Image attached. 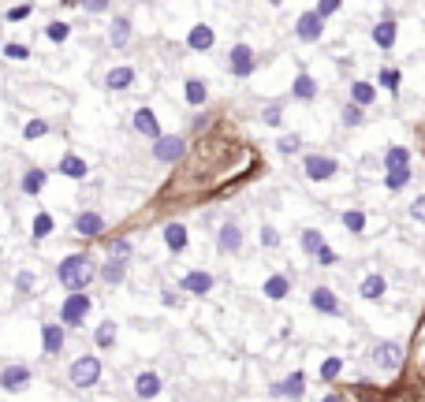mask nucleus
<instances>
[{"mask_svg":"<svg viewBox=\"0 0 425 402\" xmlns=\"http://www.w3.org/2000/svg\"><path fill=\"white\" fill-rule=\"evenodd\" d=\"M15 287L23 291V295H30V291H34V272H19L15 276Z\"/></svg>","mask_w":425,"mask_h":402,"instance_id":"a18cd8bd","label":"nucleus"},{"mask_svg":"<svg viewBox=\"0 0 425 402\" xmlns=\"http://www.w3.org/2000/svg\"><path fill=\"white\" fill-rule=\"evenodd\" d=\"M165 246L172 249V254L187 249V227H183V224H168L165 227Z\"/></svg>","mask_w":425,"mask_h":402,"instance_id":"aec40b11","label":"nucleus"},{"mask_svg":"<svg viewBox=\"0 0 425 402\" xmlns=\"http://www.w3.org/2000/svg\"><path fill=\"white\" fill-rule=\"evenodd\" d=\"M4 52H8V60H27V56H30V49H27V45H19V41H8Z\"/></svg>","mask_w":425,"mask_h":402,"instance_id":"a19ab883","label":"nucleus"},{"mask_svg":"<svg viewBox=\"0 0 425 402\" xmlns=\"http://www.w3.org/2000/svg\"><path fill=\"white\" fill-rule=\"evenodd\" d=\"M380 86H385V90H392V93H399V82H403V71L399 68H380Z\"/></svg>","mask_w":425,"mask_h":402,"instance_id":"7c9ffc66","label":"nucleus"},{"mask_svg":"<svg viewBox=\"0 0 425 402\" xmlns=\"http://www.w3.org/2000/svg\"><path fill=\"white\" fill-rule=\"evenodd\" d=\"M288 291H291V279H288V276H269V279H265V295H269V298L280 302V298H288Z\"/></svg>","mask_w":425,"mask_h":402,"instance_id":"b1692460","label":"nucleus"},{"mask_svg":"<svg viewBox=\"0 0 425 402\" xmlns=\"http://www.w3.org/2000/svg\"><path fill=\"white\" fill-rule=\"evenodd\" d=\"M135 130L146 138H161V127H157V116L149 112V108H138L135 112Z\"/></svg>","mask_w":425,"mask_h":402,"instance_id":"2eb2a0df","label":"nucleus"},{"mask_svg":"<svg viewBox=\"0 0 425 402\" xmlns=\"http://www.w3.org/2000/svg\"><path fill=\"white\" fill-rule=\"evenodd\" d=\"M86 313H90V295H86V291H71L60 306V320L68 324V328H79L86 320Z\"/></svg>","mask_w":425,"mask_h":402,"instance_id":"f03ea898","label":"nucleus"},{"mask_svg":"<svg viewBox=\"0 0 425 402\" xmlns=\"http://www.w3.org/2000/svg\"><path fill=\"white\" fill-rule=\"evenodd\" d=\"M321 246H325V238H321V231H313V227H310V231H302V249H306L310 257L318 254Z\"/></svg>","mask_w":425,"mask_h":402,"instance_id":"f704fd0d","label":"nucleus"},{"mask_svg":"<svg viewBox=\"0 0 425 402\" xmlns=\"http://www.w3.org/2000/svg\"><path fill=\"white\" fill-rule=\"evenodd\" d=\"M45 38L49 41H64V38H68V23H49L45 26Z\"/></svg>","mask_w":425,"mask_h":402,"instance_id":"37998d69","label":"nucleus"},{"mask_svg":"<svg viewBox=\"0 0 425 402\" xmlns=\"http://www.w3.org/2000/svg\"><path fill=\"white\" fill-rule=\"evenodd\" d=\"M299 146H302V138H295V134L280 138V153H299Z\"/></svg>","mask_w":425,"mask_h":402,"instance_id":"de8ad7c7","label":"nucleus"},{"mask_svg":"<svg viewBox=\"0 0 425 402\" xmlns=\"http://www.w3.org/2000/svg\"><path fill=\"white\" fill-rule=\"evenodd\" d=\"M205 97H209V90H205V82H198V79H187V101L198 108V105H205Z\"/></svg>","mask_w":425,"mask_h":402,"instance_id":"2f4dec72","label":"nucleus"},{"mask_svg":"<svg viewBox=\"0 0 425 402\" xmlns=\"http://www.w3.org/2000/svg\"><path fill=\"white\" fill-rule=\"evenodd\" d=\"M101 276H105V284H124V257H108Z\"/></svg>","mask_w":425,"mask_h":402,"instance_id":"c85d7f7f","label":"nucleus"},{"mask_svg":"<svg viewBox=\"0 0 425 402\" xmlns=\"http://www.w3.org/2000/svg\"><path fill=\"white\" fill-rule=\"evenodd\" d=\"M41 187H45V171H41V168L27 171V179H23V190H27V194H38Z\"/></svg>","mask_w":425,"mask_h":402,"instance_id":"72a5a7b5","label":"nucleus"},{"mask_svg":"<svg viewBox=\"0 0 425 402\" xmlns=\"http://www.w3.org/2000/svg\"><path fill=\"white\" fill-rule=\"evenodd\" d=\"M343 373V357H325V365H321V380H336Z\"/></svg>","mask_w":425,"mask_h":402,"instance_id":"e433bc0d","label":"nucleus"},{"mask_svg":"<svg viewBox=\"0 0 425 402\" xmlns=\"http://www.w3.org/2000/svg\"><path fill=\"white\" fill-rule=\"evenodd\" d=\"M64 328H68V324H45V328H41V346H45V354L64 350Z\"/></svg>","mask_w":425,"mask_h":402,"instance_id":"9b49d317","label":"nucleus"},{"mask_svg":"<svg viewBox=\"0 0 425 402\" xmlns=\"http://www.w3.org/2000/svg\"><path fill=\"white\" fill-rule=\"evenodd\" d=\"M385 291H388V279L373 272V276H366V279H362L358 295H362V298H369V302H377V298H385Z\"/></svg>","mask_w":425,"mask_h":402,"instance_id":"dca6fc26","label":"nucleus"},{"mask_svg":"<svg viewBox=\"0 0 425 402\" xmlns=\"http://www.w3.org/2000/svg\"><path fill=\"white\" fill-rule=\"evenodd\" d=\"M295 34H299V41H321V34H325V15L318 12V8L306 12V15H299Z\"/></svg>","mask_w":425,"mask_h":402,"instance_id":"39448f33","label":"nucleus"},{"mask_svg":"<svg viewBox=\"0 0 425 402\" xmlns=\"http://www.w3.org/2000/svg\"><path fill=\"white\" fill-rule=\"evenodd\" d=\"M261 242H265V246H276V242H280V235L272 231V227H265V231H261Z\"/></svg>","mask_w":425,"mask_h":402,"instance_id":"3c124183","label":"nucleus"},{"mask_svg":"<svg viewBox=\"0 0 425 402\" xmlns=\"http://www.w3.org/2000/svg\"><path fill=\"white\" fill-rule=\"evenodd\" d=\"M310 306L318 309V313H325V317H340V313H343V309H340V298H336L329 287H318V291H313V295H310Z\"/></svg>","mask_w":425,"mask_h":402,"instance_id":"1a4fd4ad","label":"nucleus"},{"mask_svg":"<svg viewBox=\"0 0 425 402\" xmlns=\"http://www.w3.org/2000/svg\"><path fill=\"white\" fill-rule=\"evenodd\" d=\"M403 164H410V149H407V146H388V153H385V171H388V168H403Z\"/></svg>","mask_w":425,"mask_h":402,"instance_id":"393cba45","label":"nucleus"},{"mask_svg":"<svg viewBox=\"0 0 425 402\" xmlns=\"http://www.w3.org/2000/svg\"><path fill=\"white\" fill-rule=\"evenodd\" d=\"M313 261H318V265H325V268H329V265H336V261H340V257H336V249H332V246H321L318 254H313Z\"/></svg>","mask_w":425,"mask_h":402,"instance_id":"ea45409f","label":"nucleus"},{"mask_svg":"<svg viewBox=\"0 0 425 402\" xmlns=\"http://www.w3.org/2000/svg\"><path fill=\"white\" fill-rule=\"evenodd\" d=\"M373 365L388 369V373H396V369L403 365V346L399 343H377L373 346Z\"/></svg>","mask_w":425,"mask_h":402,"instance_id":"0eeeda50","label":"nucleus"},{"mask_svg":"<svg viewBox=\"0 0 425 402\" xmlns=\"http://www.w3.org/2000/svg\"><path fill=\"white\" fill-rule=\"evenodd\" d=\"M343 227H347L351 235H362V231H366V212H362V209H347V212H343Z\"/></svg>","mask_w":425,"mask_h":402,"instance_id":"c756f323","label":"nucleus"},{"mask_svg":"<svg viewBox=\"0 0 425 402\" xmlns=\"http://www.w3.org/2000/svg\"><path fill=\"white\" fill-rule=\"evenodd\" d=\"M60 171H64L68 179H82V176H86V160L75 157V153H68V157L60 160Z\"/></svg>","mask_w":425,"mask_h":402,"instance_id":"a878e982","label":"nucleus"},{"mask_svg":"<svg viewBox=\"0 0 425 402\" xmlns=\"http://www.w3.org/2000/svg\"><path fill=\"white\" fill-rule=\"evenodd\" d=\"M340 4H343V0H318V12H321L325 19H329V15L340 12Z\"/></svg>","mask_w":425,"mask_h":402,"instance_id":"49530a36","label":"nucleus"},{"mask_svg":"<svg viewBox=\"0 0 425 402\" xmlns=\"http://www.w3.org/2000/svg\"><path fill=\"white\" fill-rule=\"evenodd\" d=\"M27 15H30V4H23V8H12V12H8V23H23Z\"/></svg>","mask_w":425,"mask_h":402,"instance_id":"09e8293b","label":"nucleus"},{"mask_svg":"<svg viewBox=\"0 0 425 402\" xmlns=\"http://www.w3.org/2000/svg\"><path fill=\"white\" fill-rule=\"evenodd\" d=\"M216 246H221L224 254H235V249L243 246V231H239L235 224H224V227H221V235H216Z\"/></svg>","mask_w":425,"mask_h":402,"instance_id":"4468645a","label":"nucleus"},{"mask_svg":"<svg viewBox=\"0 0 425 402\" xmlns=\"http://www.w3.org/2000/svg\"><path fill=\"white\" fill-rule=\"evenodd\" d=\"M396 34H399V23H396L392 15H385V19L373 26V45H377L380 52H388L392 45H396Z\"/></svg>","mask_w":425,"mask_h":402,"instance_id":"6e6552de","label":"nucleus"},{"mask_svg":"<svg viewBox=\"0 0 425 402\" xmlns=\"http://www.w3.org/2000/svg\"><path fill=\"white\" fill-rule=\"evenodd\" d=\"M291 93H295L299 101H313V97H318V82H313L310 75H299L295 86H291Z\"/></svg>","mask_w":425,"mask_h":402,"instance_id":"5701e85b","label":"nucleus"},{"mask_svg":"<svg viewBox=\"0 0 425 402\" xmlns=\"http://www.w3.org/2000/svg\"><path fill=\"white\" fill-rule=\"evenodd\" d=\"M410 220L425 224V194H422V198H414V201H410Z\"/></svg>","mask_w":425,"mask_h":402,"instance_id":"c03bdc74","label":"nucleus"},{"mask_svg":"<svg viewBox=\"0 0 425 402\" xmlns=\"http://www.w3.org/2000/svg\"><path fill=\"white\" fill-rule=\"evenodd\" d=\"M112 343H116V324L105 320L101 328H97V346H101V350H112Z\"/></svg>","mask_w":425,"mask_h":402,"instance_id":"473e14b6","label":"nucleus"},{"mask_svg":"<svg viewBox=\"0 0 425 402\" xmlns=\"http://www.w3.org/2000/svg\"><path fill=\"white\" fill-rule=\"evenodd\" d=\"M27 380H30V369L27 365H8L4 373H0V387L15 391V387H27Z\"/></svg>","mask_w":425,"mask_h":402,"instance_id":"f8f14e48","label":"nucleus"},{"mask_svg":"<svg viewBox=\"0 0 425 402\" xmlns=\"http://www.w3.org/2000/svg\"><path fill=\"white\" fill-rule=\"evenodd\" d=\"M187 45H191V49H198V52H205V49H213V30L198 23V26H194L191 34H187Z\"/></svg>","mask_w":425,"mask_h":402,"instance_id":"412c9836","label":"nucleus"},{"mask_svg":"<svg viewBox=\"0 0 425 402\" xmlns=\"http://www.w3.org/2000/svg\"><path fill=\"white\" fill-rule=\"evenodd\" d=\"M228 63H232L235 79H246V75L254 71V49H250V45H235L232 49V60H228Z\"/></svg>","mask_w":425,"mask_h":402,"instance_id":"9d476101","label":"nucleus"},{"mask_svg":"<svg viewBox=\"0 0 425 402\" xmlns=\"http://www.w3.org/2000/svg\"><path fill=\"white\" fill-rule=\"evenodd\" d=\"M276 395H291V399H299L302 391H306V380H302V373H291V380H283V384L272 387Z\"/></svg>","mask_w":425,"mask_h":402,"instance_id":"4be33fe9","label":"nucleus"},{"mask_svg":"<svg viewBox=\"0 0 425 402\" xmlns=\"http://www.w3.org/2000/svg\"><path fill=\"white\" fill-rule=\"evenodd\" d=\"M82 8H86V12H105L108 0H82Z\"/></svg>","mask_w":425,"mask_h":402,"instance_id":"8fccbe9b","label":"nucleus"},{"mask_svg":"<svg viewBox=\"0 0 425 402\" xmlns=\"http://www.w3.org/2000/svg\"><path fill=\"white\" fill-rule=\"evenodd\" d=\"M336 160L332 157H321V153H310L306 160H302V171H306V179H313V183H325V179H332L336 176Z\"/></svg>","mask_w":425,"mask_h":402,"instance_id":"20e7f679","label":"nucleus"},{"mask_svg":"<svg viewBox=\"0 0 425 402\" xmlns=\"http://www.w3.org/2000/svg\"><path fill=\"white\" fill-rule=\"evenodd\" d=\"M57 276H60V284L68 287V291H82L94 279V261L86 257V254H71V257L60 261Z\"/></svg>","mask_w":425,"mask_h":402,"instance_id":"f257e3e1","label":"nucleus"},{"mask_svg":"<svg viewBox=\"0 0 425 402\" xmlns=\"http://www.w3.org/2000/svg\"><path fill=\"white\" fill-rule=\"evenodd\" d=\"M187 153V146H183V138H154V157L161 160V164H176V160Z\"/></svg>","mask_w":425,"mask_h":402,"instance_id":"423d86ee","label":"nucleus"},{"mask_svg":"<svg viewBox=\"0 0 425 402\" xmlns=\"http://www.w3.org/2000/svg\"><path fill=\"white\" fill-rule=\"evenodd\" d=\"M127 34H131V23H127V19H116V23H112V45L124 49L127 45Z\"/></svg>","mask_w":425,"mask_h":402,"instance_id":"c9c22d12","label":"nucleus"},{"mask_svg":"<svg viewBox=\"0 0 425 402\" xmlns=\"http://www.w3.org/2000/svg\"><path fill=\"white\" fill-rule=\"evenodd\" d=\"M97 376H101V362H97L94 354H86V357H79V362L71 365V384L75 387H94Z\"/></svg>","mask_w":425,"mask_h":402,"instance_id":"7ed1b4c3","label":"nucleus"},{"mask_svg":"<svg viewBox=\"0 0 425 402\" xmlns=\"http://www.w3.org/2000/svg\"><path fill=\"white\" fill-rule=\"evenodd\" d=\"M41 134H49L45 119H34V123H27V130H23V138H41Z\"/></svg>","mask_w":425,"mask_h":402,"instance_id":"79ce46f5","label":"nucleus"},{"mask_svg":"<svg viewBox=\"0 0 425 402\" xmlns=\"http://www.w3.org/2000/svg\"><path fill=\"white\" fill-rule=\"evenodd\" d=\"M75 231L86 235V238L101 235V231H105V216H101V212H82L79 220H75Z\"/></svg>","mask_w":425,"mask_h":402,"instance_id":"ddd939ff","label":"nucleus"},{"mask_svg":"<svg viewBox=\"0 0 425 402\" xmlns=\"http://www.w3.org/2000/svg\"><path fill=\"white\" fill-rule=\"evenodd\" d=\"M343 127H358V123H362V105H358V101H351V105H347L343 108Z\"/></svg>","mask_w":425,"mask_h":402,"instance_id":"4c0bfd02","label":"nucleus"},{"mask_svg":"<svg viewBox=\"0 0 425 402\" xmlns=\"http://www.w3.org/2000/svg\"><path fill=\"white\" fill-rule=\"evenodd\" d=\"M49 231H52V216L49 212H38L34 216V238H45Z\"/></svg>","mask_w":425,"mask_h":402,"instance_id":"58836bf2","label":"nucleus"},{"mask_svg":"<svg viewBox=\"0 0 425 402\" xmlns=\"http://www.w3.org/2000/svg\"><path fill=\"white\" fill-rule=\"evenodd\" d=\"M265 123H269V127L280 123V108H269V112H265Z\"/></svg>","mask_w":425,"mask_h":402,"instance_id":"603ef678","label":"nucleus"},{"mask_svg":"<svg viewBox=\"0 0 425 402\" xmlns=\"http://www.w3.org/2000/svg\"><path fill=\"white\" fill-rule=\"evenodd\" d=\"M135 395H138V399L161 395V376H157V373H142V376L135 380Z\"/></svg>","mask_w":425,"mask_h":402,"instance_id":"a211bd4d","label":"nucleus"},{"mask_svg":"<svg viewBox=\"0 0 425 402\" xmlns=\"http://www.w3.org/2000/svg\"><path fill=\"white\" fill-rule=\"evenodd\" d=\"M183 287H187L191 295H209V291H213V276L209 272H187V276H183Z\"/></svg>","mask_w":425,"mask_h":402,"instance_id":"f3484780","label":"nucleus"},{"mask_svg":"<svg viewBox=\"0 0 425 402\" xmlns=\"http://www.w3.org/2000/svg\"><path fill=\"white\" fill-rule=\"evenodd\" d=\"M108 90H127L131 82H135V71L131 68H116V71H108Z\"/></svg>","mask_w":425,"mask_h":402,"instance_id":"bb28decb","label":"nucleus"},{"mask_svg":"<svg viewBox=\"0 0 425 402\" xmlns=\"http://www.w3.org/2000/svg\"><path fill=\"white\" fill-rule=\"evenodd\" d=\"M351 101H358L362 108H369V105L377 101V90H373L369 82H355V86H351Z\"/></svg>","mask_w":425,"mask_h":402,"instance_id":"cd10ccee","label":"nucleus"},{"mask_svg":"<svg viewBox=\"0 0 425 402\" xmlns=\"http://www.w3.org/2000/svg\"><path fill=\"white\" fill-rule=\"evenodd\" d=\"M410 179H414V171H410V164H403V168H388V176H385V187L396 194V190H403V187H410Z\"/></svg>","mask_w":425,"mask_h":402,"instance_id":"6ab92c4d","label":"nucleus"}]
</instances>
